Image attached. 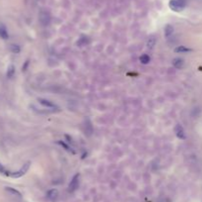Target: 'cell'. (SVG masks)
<instances>
[{
  "label": "cell",
  "mask_w": 202,
  "mask_h": 202,
  "mask_svg": "<svg viewBox=\"0 0 202 202\" xmlns=\"http://www.w3.org/2000/svg\"><path fill=\"white\" fill-rule=\"evenodd\" d=\"M30 164H31V163H30V162L24 163V164H23V167H22L19 170L14 171V173H10V177H14V178H18V177H23V175L26 174V173H27V171L29 170Z\"/></svg>",
  "instance_id": "6da1fadb"
},
{
  "label": "cell",
  "mask_w": 202,
  "mask_h": 202,
  "mask_svg": "<svg viewBox=\"0 0 202 202\" xmlns=\"http://www.w3.org/2000/svg\"><path fill=\"white\" fill-rule=\"evenodd\" d=\"M169 5L170 8L173 9L174 11H181L184 7V3L179 1V0H171Z\"/></svg>",
  "instance_id": "7a4b0ae2"
},
{
  "label": "cell",
  "mask_w": 202,
  "mask_h": 202,
  "mask_svg": "<svg viewBox=\"0 0 202 202\" xmlns=\"http://www.w3.org/2000/svg\"><path fill=\"white\" fill-rule=\"evenodd\" d=\"M40 22L43 26H47L50 22V15L46 11H42L40 13Z\"/></svg>",
  "instance_id": "3957f363"
},
{
  "label": "cell",
  "mask_w": 202,
  "mask_h": 202,
  "mask_svg": "<svg viewBox=\"0 0 202 202\" xmlns=\"http://www.w3.org/2000/svg\"><path fill=\"white\" fill-rule=\"evenodd\" d=\"M79 177H80V174L77 173L74 175L72 179H71V181L69 183L70 191H75V190L78 188V186H79Z\"/></svg>",
  "instance_id": "277c9868"
},
{
  "label": "cell",
  "mask_w": 202,
  "mask_h": 202,
  "mask_svg": "<svg viewBox=\"0 0 202 202\" xmlns=\"http://www.w3.org/2000/svg\"><path fill=\"white\" fill-rule=\"evenodd\" d=\"M175 135H177V137L178 138V139H181V140L185 139V133H184V130H183V128H182V126H181L179 124L175 125Z\"/></svg>",
  "instance_id": "5b68a950"
},
{
  "label": "cell",
  "mask_w": 202,
  "mask_h": 202,
  "mask_svg": "<svg viewBox=\"0 0 202 202\" xmlns=\"http://www.w3.org/2000/svg\"><path fill=\"white\" fill-rule=\"evenodd\" d=\"M46 196L51 201H54L56 200V198L58 197V190L57 189H50L48 190L47 193H46Z\"/></svg>",
  "instance_id": "8992f818"
},
{
  "label": "cell",
  "mask_w": 202,
  "mask_h": 202,
  "mask_svg": "<svg viewBox=\"0 0 202 202\" xmlns=\"http://www.w3.org/2000/svg\"><path fill=\"white\" fill-rule=\"evenodd\" d=\"M39 103L42 104L43 106L46 107V108H56V105L53 104L51 101L47 100V99H43V98H39Z\"/></svg>",
  "instance_id": "52a82bcc"
},
{
  "label": "cell",
  "mask_w": 202,
  "mask_h": 202,
  "mask_svg": "<svg viewBox=\"0 0 202 202\" xmlns=\"http://www.w3.org/2000/svg\"><path fill=\"white\" fill-rule=\"evenodd\" d=\"M174 34V27L170 24H168L166 27H165V30H164V35L166 37L167 39L171 38L172 36H173Z\"/></svg>",
  "instance_id": "ba28073f"
},
{
  "label": "cell",
  "mask_w": 202,
  "mask_h": 202,
  "mask_svg": "<svg viewBox=\"0 0 202 202\" xmlns=\"http://www.w3.org/2000/svg\"><path fill=\"white\" fill-rule=\"evenodd\" d=\"M183 65H184V62H183L182 59L177 58L173 61V66L175 67V69H181V67L183 66Z\"/></svg>",
  "instance_id": "9c48e42d"
},
{
  "label": "cell",
  "mask_w": 202,
  "mask_h": 202,
  "mask_svg": "<svg viewBox=\"0 0 202 202\" xmlns=\"http://www.w3.org/2000/svg\"><path fill=\"white\" fill-rule=\"evenodd\" d=\"M175 52L178 54H183V53H188V52H191L189 48H186L184 46H178V48L175 49Z\"/></svg>",
  "instance_id": "30bf717a"
},
{
  "label": "cell",
  "mask_w": 202,
  "mask_h": 202,
  "mask_svg": "<svg viewBox=\"0 0 202 202\" xmlns=\"http://www.w3.org/2000/svg\"><path fill=\"white\" fill-rule=\"evenodd\" d=\"M8 37H9V35H8V32H7L6 28L3 25H0V38L6 40V39H8Z\"/></svg>",
  "instance_id": "8fae6325"
},
{
  "label": "cell",
  "mask_w": 202,
  "mask_h": 202,
  "mask_svg": "<svg viewBox=\"0 0 202 202\" xmlns=\"http://www.w3.org/2000/svg\"><path fill=\"white\" fill-rule=\"evenodd\" d=\"M156 43H157L156 38H154V37H150L147 41V47L149 49H153L156 46Z\"/></svg>",
  "instance_id": "7c38bea8"
},
{
  "label": "cell",
  "mask_w": 202,
  "mask_h": 202,
  "mask_svg": "<svg viewBox=\"0 0 202 202\" xmlns=\"http://www.w3.org/2000/svg\"><path fill=\"white\" fill-rule=\"evenodd\" d=\"M6 74H7V77H9V78L14 76V74H15V66L13 65H10L8 66V69H7V73Z\"/></svg>",
  "instance_id": "4fadbf2b"
},
{
  "label": "cell",
  "mask_w": 202,
  "mask_h": 202,
  "mask_svg": "<svg viewBox=\"0 0 202 202\" xmlns=\"http://www.w3.org/2000/svg\"><path fill=\"white\" fill-rule=\"evenodd\" d=\"M5 190L6 191H8L9 193H11V194H13V195H16V196H18V197H21L22 195H21V193L18 191L17 189H15V188H12V187H5Z\"/></svg>",
  "instance_id": "5bb4252c"
},
{
  "label": "cell",
  "mask_w": 202,
  "mask_h": 202,
  "mask_svg": "<svg viewBox=\"0 0 202 202\" xmlns=\"http://www.w3.org/2000/svg\"><path fill=\"white\" fill-rule=\"evenodd\" d=\"M141 63H143V65H147V63L150 62V57H149L148 55H142L141 57L139 58Z\"/></svg>",
  "instance_id": "9a60e30c"
},
{
  "label": "cell",
  "mask_w": 202,
  "mask_h": 202,
  "mask_svg": "<svg viewBox=\"0 0 202 202\" xmlns=\"http://www.w3.org/2000/svg\"><path fill=\"white\" fill-rule=\"evenodd\" d=\"M10 51L14 54H19L21 52V48H20V46H18V45L13 44L10 46Z\"/></svg>",
  "instance_id": "2e32d148"
},
{
  "label": "cell",
  "mask_w": 202,
  "mask_h": 202,
  "mask_svg": "<svg viewBox=\"0 0 202 202\" xmlns=\"http://www.w3.org/2000/svg\"><path fill=\"white\" fill-rule=\"evenodd\" d=\"M0 173H2V174H5V175H10V173H9V171L6 170V168L3 167V164L2 163H0Z\"/></svg>",
  "instance_id": "e0dca14e"
}]
</instances>
